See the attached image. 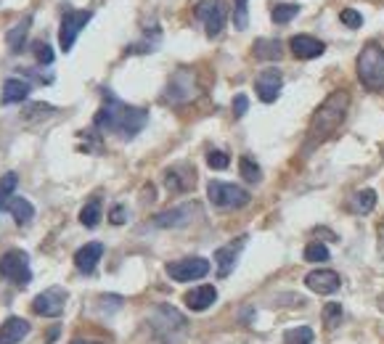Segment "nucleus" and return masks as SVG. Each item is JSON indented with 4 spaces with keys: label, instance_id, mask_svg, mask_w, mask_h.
Instances as JSON below:
<instances>
[{
    "label": "nucleus",
    "instance_id": "obj_34",
    "mask_svg": "<svg viewBox=\"0 0 384 344\" xmlns=\"http://www.w3.org/2000/svg\"><path fill=\"white\" fill-rule=\"evenodd\" d=\"M32 51H35V58H38V64H53V51H51V46H48V43L38 40V43L32 46Z\"/></svg>",
    "mask_w": 384,
    "mask_h": 344
},
{
    "label": "nucleus",
    "instance_id": "obj_4",
    "mask_svg": "<svg viewBox=\"0 0 384 344\" xmlns=\"http://www.w3.org/2000/svg\"><path fill=\"white\" fill-rule=\"evenodd\" d=\"M358 80L368 90H382L384 88V51L376 43H368L360 51V56H358Z\"/></svg>",
    "mask_w": 384,
    "mask_h": 344
},
{
    "label": "nucleus",
    "instance_id": "obj_27",
    "mask_svg": "<svg viewBox=\"0 0 384 344\" xmlns=\"http://www.w3.org/2000/svg\"><path fill=\"white\" fill-rule=\"evenodd\" d=\"M16 186H19V175L16 172H6V175L0 177V209H6V204L14 199Z\"/></svg>",
    "mask_w": 384,
    "mask_h": 344
},
{
    "label": "nucleus",
    "instance_id": "obj_42",
    "mask_svg": "<svg viewBox=\"0 0 384 344\" xmlns=\"http://www.w3.org/2000/svg\"><path fill=\"white\" fill-rule=\"evenodd\" d=\"M382 157H384V149H382Z\"/></svg>",
    "mask_w": 384,
    "mask_h": 344
},
{
    "label": "nucleus",
    "instance_id": "obj_9",
    "mask_svg": "<svg viewBox=\"0 0 384 344\" xmlns=\"http://www.w3.org/2000/svg\"><path fill=\"white\" fill-rule=\"evenodd\" d=\"M90 19H93V14H90V11H66L64 19H61V29H58V46H61L64 53L72 51L75 40L80 38L83 27Z\"/></svg>",
    "mask_w": 384,
    "mask_h": 344
},
{
    "label": "nucleus",
    "instance_id": "obj_37",
    "mask_svg": "<svg viewBox=\"0 0 384 344\" xmlns=\"http://www.w3.org/2000/svg\"><path fill=\"white\" fill-rule=\"evenodd\" d=\"M339 19H342V24H347L350 29H358L360 24H363V16H360V14H358L356 9H345V11H342V16H339Z\"/></svg>",
    "mask_w": 384,
    "mask_h": 344
},
{
    "label": "nucleus",
    "instance_id": "obj_23",
    "mask_svg": "<svg viewBox=\"0 0 384 344\" xmlns=\"http://www.w3.org/2000/svg\"><path fill=\"white\" fill-rule=\"evenodd\" d=\"M350 207H353V212L356 214H368L376 207V191L374 188H363V191H358V194L350 199Z\"/></svg>",
    "mask_w": 384,
    "mask_h": 344
},
{
    "label": "nucleus",
    "instance_id": "obj_5",
    "mask_svg": "<svg viewBox=\"0 0 384 344\" xmlns=\"http://www.w3.org/2000/svg\"><path fill=\"white\" fill-rule=\"evenodd\" d=\"M207 196L217 209H239V207H247L252 202L249 191H244L234 183H223V180H212L207 186Z\"/></svg>",
    "mask_w": 384,
    "mask_h": 344
},
{
    "label": "nucleus",
    "instance_id": "obj_17",
    "mask_svg": "<svg viewBox=\"0 0 384 344\" xmlns=\"http://www.w3.org/2000/svg\"><path fill=\"white\" fill-rule=\"evenodd\" d=\"M194 180H197V172L186 165H178V167L165 172V186H167L170 194H186L188 188L194 186Z\"/></svg>",
    "mask_w": 384,
    "mask_h": 344
},
{
    "label": "nucleus",
    "instance_id": "obj_29",
    "mask_svg": "<svg viewBox=\"0 0 384 344\" xmlns=\"http://www.w3.org/2000/svg\"><path fill=\"white\" fill-rule=\"evenodd\" d=\"M316 342V334L310 325H300V328H289L284 334V344H313Z\"/></svg>",
    "mask_w": 384,
    "mask_h": 344
},
{
    "label": "nucleus",
    "instance_id": "obj_19",
    "mask_svg": "<svg viewBox=\"0 0 384 344\" xmlns=\"http://www.w3.org/2000/svg\"><path fill=\"white\" fill-rule=\"evenodd\" d=\"M29 334V323L24 318L11 316L0 325V344H19Z\"/></svg>",
    "mask_w": 384,
    "mask_h": 344
},
{
    "label": "nucleus",
    "instance_id": "obj_39",
    "mask_svg": "<svg viewBox=\"0 0 384 344\" xmlns=\"http://www.w3.org/2000/svg\"><path fill=\"white\" fill-rule=\"evenodd\" d=\"M125 217H128V212H125V207H112V212H109V220H112L114 225H122L125 223Z\"/></svg>",
    "mask_w": 384,
    "mask_h": 344
},
{
    "label": "nucleus",
    "instance_id": "obj_6",
    "mask_svg": "<svg viewBox=\"0 0 384 344\" xmlns=\"http://www.w3.org/2000/svg\"><path fill=\"white\" fill-rule=\"evenodd\" d=\"M0 278H6L14 286H27L32 281L29 273V257L27 251L21 249H9L0 257Z\"/></svg>",
    "mask_w": 384,
    "mask_h": 344
},
{
    "label": "nucleus",
    "instance_id": "obj_28",
    "mask_svg": "<svg viewBox=\"0 0 384 344\" xmlns=\"http://www.w3.org/2000/svg\"><path fill=\"white\" fill-rule=\"evenodd\" d=\"M239 172H242V177L247 183H260V177H263V170H260V165L252 157L239 159Z\"/></svg>",
    "mask_w": 384,
    "mask_h": 344
},
{
    "label": "nucleus",
    "instance_id": "obj_13",
    "mask_svg": "<svg viewBox=\"0 0 384 344\" xmlns=\"http://www.w3.org/2000/svg\"><path fill=\"white\" fill-rule=\"evenodd\" d=\"M281 85H284V77L279 69H265V72H260L257 75V80H254V90H257V98L263 103H273L276 98H279V93H281Z\"/></svg>",
    "mask_w": 384,
    "mask_h": 344
},
{
    "label": "nucleus",
    "instance_id": "obj_3",
    "mask_svg": "<svg viewBox=\"0 0 384 344\" xmlns=\"http://www.w3.org/2000/svg\"><path fill=\"white\" fill-rule=\"evenodd\" d=\"M151 331L162 344H183L188 336V320L178 307L157 305L151 310Z\"/></svg>",
    "mask_w": 384,
    "mask_h": 344
},
{
    "label": "nucleus",
    "instance_id": "obj_41",
    "mask_svg": "<svg viewBox=\"0 0 384 344\" xmlns=\"http://www.w3.org/2000/svg\"><path fill=\"white\" fill-rule=\"evenodd\" d=\"M376 305H379V310H382V313H384V294H382V297H379V302H376Z\"/></svg>",
    "mask_w": 384,
    "mask_h": 344
},
{
    "label": "nucleus",
    "instance_id": "obj_1",
    "mask_svg": "<svg viewBox=\"0 0 384 344\" xmlns=\"http://www.w3.org/2000/svg\"><path fill=\"white\" fill-rule=\"evenodd\" d=\"M146 122H149V112L146 109H138V106H128V103H122L120 98H114L112 93L106 95V101L103 106L98 109L95 114V130H103V132H114V135H120V138H135L138 132L146 127Z\"/></svg>",
    "mask_w": 384,
    "mask_h": 344
},
{
    "label": "nucleus",
    "instance_id": "obj_35",
    "mask_svg": "<svg viewBox=\"0 0 384 344\" xmlns=\"http://www.w3.org/2000/svg\"><path fill=\"white\" fill-rule=\"evenodd\" d=\"M234 24H236V29H247V24H249V14H247V0H236Z\"/></svg>",
    "mask_w": 384,
    "mask_h": 344
},
{
    "label": "nucleus",
    "instance_id": "obj_25",
    "mask_svg": "<svg viewBox=\"0 0 384 344\" xmlns=\"http://www.w3.org/2000/svg\"><path fill=\"white\" fill-rule=\"evenodd\" d=\"M27 32H29V19H21L19 24H14L9 32V48L14 53H19L21 48H24V40H27Z\"/></svg>",
    "mask_w": 384,
    "mask_h": 344
},
{
    "label": "nucleus",
    "instance_id": "obj_31",
    "mask_svg": "<svg viewBox=\"0 0 384 344\" xmlns=\"http://www.w3.org/2000/svg\"><path fill=\"white\" fill-rule=\"evenodd\" d=\"M53 112H56V109L48 106V103H27L24 112H21V117H24L27 122H35V120H40V117H51Z\"/></svg>",
    "mask_w": 384,
    "mask_h": 344
},
{
    "label": "nucleus",
    "instance_id": "obj_10",
    "mask_svg": "<svg viewBox=\"0 0 384 344\" xmlns=\"http://www.w3.org/2000/svg\"><path fill=\"white\" fill-rule=\"evenodd\" d=\"M207 273H209V262L204 257H186V260L170 262L167 265V276L172 281H180V283L204 278Z\"/></svg>",
    "mask_w": 384,
    "mask_h": 344
},
{
    "label": "nucleus",
    "instance_id": "obj_30",
    "mask_svg": "<svg viewBox=\"0 0 384 344\" xmlns=\"http://www.w3.org/2000/svg\"><path fill=\"white\" fill-rule=\"evenodd\" d=\"M297 14H300V6H294V3H279V6L271 11V19L276 21V24H289Z\"/></svg>",
    "mask_w": 384,
    "mask_h": 344
},
{
    "label": "nucleus",
    "instance_id": "obj_40",
    "mask_svg": "<svg viewBox=\"0 0 384 344\" xmlns=\"http://www.w3.org/2000/svg\"><path fill=\"white\" fill-rule=\"evenodd\" d=\"M72 344H101V342H93V339H75Z\"/></svg>",
    "mask_w": 384,
    "mask_h": 344
},
{
    "label": "nucleus",
    "instance_id": "obj_36",
    "mask_svg": "<svg viewBox=\"0 0 384 344\" xmlns=\"http://www.w3.org/2000/svg\"><path fill=\"white\" fill-rule=\"evenodd\" d=\"M207 165L212 170H225L231 165V159H228L225 151H209V154H207Z\"/></svg>",
    "mask_w": 384,
    "mask_h": 344
},
{
    "label": "nucleus",
    "instance_id": "obj_22",
    "mask_svg": "<svg viewBox=\"0 0 384 344\" xmlns=\"http://www.w3.org/2000/svg\"><path fill=\"white\" fill-rule=\"evenodd\" d=\"M6 212L14 214V220L16 225H27L32 217H35V207L29 204L27 199H21V196H14L9 204H6Z\"/></svg>",
    "mask_w": 384,
    "mask_h": 344
},
{
    "label": "nucleus",
    "instance_id": "obj_20",
    "mask_svg": "<svg viewBox=\"0 0 384 344\" xmlns=\"http://www.w3.org/2000/svg\"><path fill=\"white\" fill-rule=\"evenodd\" d=\"M217 299V288L215 286H197L194 291L186 294V307L194 310V313H204L207 307H212Z\"/></svg>",
    "mask_w": 384,
    "mask_h": 344
},
{
    "label": "nucleus",
    "instance_id": "obj_16",
    "mask_svg": "<svg viewBox=\"0 0 384 344\" xmlns=\"http://www.w3.org/2000/svg\"><path fill=\"white\" fill-rule=\"evenodd\" d=\"M244 244H247V236H242V239H236V241H231V244H225L223 249L215 251V265H217L220 278H228V276H231V270H234L236 260H239V251H242Z\"/></svg>",
    "mask_w": 384,
    "mask_h": 344
},
{
    "label": "nucleus",
    "instance_id": "obj_2",
    "mask_svg": "<svg viewBox=\"0 0 384 344\" xmlns=\"http://www.w3.org/2000/svg\"><path fill=\"white\" fill-rule=\"evenodd\" d=\"M350 109V93L347 90H334L326 101L321 103L308 127V149H316L323 140H328L342 127V122Z\"/></svg>",
    "mask_w": 384,
    "mask_h": 344
},
{
    "label": "nucleus",
    "instance_id": "obj_32",
    "mask_svg": "<svg viewBox=\"0 0 384 344\" xmlns=\"http://www.w3.org/2000/svg\"><path fill=\"white\" fill-rule=\"evenodd\" d=\"M305 260L308 262H326L328 260V246L321 241H310L305 246Z\"/></svg>",
    "mask_w": 384,
    "mask_h": 344
},
{
    "label": "nucleus",
    "instance_id": "obj_21",
    "mask_svg": "<svg viewBox=\"0 0 384 344\" xmlns=\"http://www.w3.org/2000/svg\"><path fill=\"white\" fill-rule=\"evenodd\" d=\"M29 90H32V88H29V83L11 77V80H6V83H3V95H0V103H3V106H11V103L27 101Z\"/></svg>",
    "mask_w": 384,
    "mask_h": 344
},
{
    "label": "nucleus",
    "instance_id": "obj_15",
    "mask_svg": "<svg viewBox=\"0 0 384 344\" xmlns=\"http://www.w3.org/2000/svg\"><path fill=\"white\" fill-rule=\"evenodd\" d=\"M289 51L297 58H305V61H310V58L323 56L326 46H323L318 38H313V35H294V38L289 40Z\"/></svg>",
    "mask_w": 384,
    "mask_h": 344
},
{
    "label": "nucleus",
    "instance_id": "obj_8",
    "mask_svg": "<svg viewBox=\"0 0 384 344\" xmlns=\"http://www.w3.org/2000/svg\"><path fill=\"white\" fill-rule=\"evenodd\" d=\"M199 204L197 202H191V204H180V207H172L167 212H160L151 217V225L154 228H162V231H170V228H186L188 223H194L199 217Z\"/></svg>",
    "mask_w": 384,
    "mask_h": 344
},
{
    "label": "nucleus",
    "instance_id": "obj_12",
    "mask_svg": "<svg viewBox=\"0 0 384 344\" xmlns=\"http://www.w3.org/2000/svg\"><path fill=\"white\" fill-rule=\"evenodd\" d=\"M194 95H197V80H194V75H191L188 69H180L167 85V101L183 103V101H191Z\"/></svg>",
    "mask_w": 384,
    "mask_h": 344
},
{
    "label": "nucleus",
    "instance_id": "obj_11",
    "mask_svg": "<svg viewBox=\"0 0 384 344\" xmlns=\"http://www.w3.org/2000/svg\"><path fill=\"white\" fill-rule=\"evenodd\" d=\"M66 307V291L64 288H48L43 294L32 299V313L43 318H58Z\"/></svg>",
    "mask_w": 384,
    "mask_h": 344
},
{
    "label": "nucleus",
    "instance_id": "obj_14",
    "mask_svg": "<svg viewBox=\"0 0 384 344\" xmlns=\"http://www.w3.org/2000/svg\"><path fill=\"white\" fill-rule=\"evenodd\" d=\"M305 286L316 294H334L342 286V278L337 270H310L305 276Z\"/></svg>",
    "mask_w": 384,
    "mask_h": 344
},
{
    "label": "nucleus",
    "instance_id": "obj_18",
    "mask_svg": "<svg viewBox=\"0 0 384 344\" xmlns=\"http://www.w3.org/2000/svg\"><path fill=\"white\" fill-rule=\"evenodd\" d=\"M101 257H103L101 241L85 244V246H80V249L75 251V268L80 270V273H93L95 265L101 262Z\"/></svg>",
    "mask_w": 384,
    "mask_h": 344
},
{
    "label": "nucleus",
    "instance_id": "obj_7",
    "mask_svg": "<svg viewBox=\"0 0 384 344\" xmlns=\"http://www.w3.org/2000/svg\"><path fill=\"white\" fill-rule=\"evenodd\" d=\"M194 14H197V19L204 24L207 38H217L225 27V19H228V11H225L223 0H199Z\"/></svg>",
    "mask_w": 384,
    "mask_h": 344
},
{
    "label": "nucleus",
    "instance_id": "obj_38",
    "mask_svg": "<svg viewBox=\"0 0 384 344\" xmlns=\"http://www.w3.org/2000/svg\"><path fill=\"white\" fill-rule=\"evenodd\" d=\"M247 109H249V101H247V95H236L234 98V114L236 117H244V114H247Z\"/></svg>",
    "mask_w": 384,
    "mask_h": 344
},
{
    "label": "nucleus",
    "instance_id": "obj_26",
    "mask_svg": "<svg viewBox=\"0 0 384 344\" xmlns=\"http://www.w3.org/2000/svg\"><path fill=\"white\" fill-rule=\"evenodd\" d=\"M80 223H83L85 228H95V225L101 223V202H98V199H90V202L80 209Z\"/></svg>",
    "mask_w": 384,
    "mask_h": 344
},
{
    "label": "nucleus",
    "instance_id": "obj_24",
    "mask_svg": "<svg viewBox=\"0 0 384 344\" xmlns=\"http://www.w3.org/2000/svg\"><path fill=\"white\" fill-rule=\"evenodd\" d=\"M254 56L263 58V61H276V58H281V43L279 40L260 38L254 43Z\"/></svg>",
    "mask_w": 384,
    "mask_h": 344
},
{
    "label": "nucleus",
    "instance_id": "obj_33",
    "mask_svg": "<svg viewBox=\"0 0 384 344\" xmlns=\"http://www.w3.org/2000/svg\"><path fill=\"white\" fill-rule=\"evenodd\" d=\"M342 305H337V302H328L326 307H323V320H326L328 328H334L337 323H342Z\"/></svg>",
    "mask_w": 384,
    "mask_h": 344
}]
</instances>
